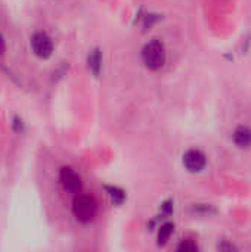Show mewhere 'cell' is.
<instances>
[{"mask_svg": "<svg viewBox=\"0 0 251 252\" xmlns=\"http://www.w3.org/2000/svg\"><path fill=\"white\" fill-rule=\"evenodd\" d=\"M142 59L145 62V65L149 68V69H160L164 62H166V50H164V46L154 40L151 43H148L143 50H142Z\"/></svg>", "mask_w": 251, "mask_h": 252, "instance_id": "6da1fadb", "label": "cell"}, {"mask_svg": "<svg viewBox=\"0 0 251 252\" xmlns=\"http://www.w3.org/2000/svg\"><path fill=\"white\" fill-rule=\"evenodd\" d=\"M96 210H98L96 202L90 196L80 195L74 199L72 213H74L75 219L81 223H87V221L93 220V217L96 216Z\"/></svg>", "mask_w": 251, "mask_h": 252, "instance_id": "7a4b0ae2", "label": "cell"}, {"mask_svg": "<svg viewBox=\"0 0 251 252\" xmlns=\"http://www.w3.org/2000/svg\"><path fill=\"white\" fill-rule=\"evenodd\" d=\"M31 47L36 56L46 59L53 52V41L46 32H36L31 38Z\"/></svg>", "mask_w": 251, "mask_h": 252, "instance_id": "3957f363", "label": "cell"}, {"mask_svg": "<svg viewBox=\"0 0 251 252\" xmlns=\"http://www.w3.org/2000/svg\"><path fill=\"white\" fill-rule=\"evenodd\" d=\"M206 164H207L206 155L198 149H189L183 155V165L191 173H200L206 167Z\"/></svg>", "mask_w": 251, "mask_h": 252, "instance_id": "277c9868", "label": "cell"}, {"mask_svg": "<svg viewBox=\"0 0 251 252\" xmlns=\"http://www.w3.org/2000/svg\"><path fill=\"white\" fill-rule=\"evenodd\" d=\"M61 183H62L64 189L71 193H77L81 188V180H80L78 174L75 171H72L71 168L61 170Z\"/></svg>", "mask_w": 251, "mask_h": 252, "instance_id": "5b68a950", "label": "cell"}, {"mask_svg": "<svg viewBox=\"0 0 251 252\" xmlns=\"http://www.w3.org/2000/svg\"><path fill=\"white\" fill-rule=\"evenodd\" d=\"M234 142L238 148H250L251 146V128L246 126H240L234 131Z\"/></svg>", "mask_w": 251, "mask_h": 252, "instance_id": "8992f818", "label": "cell"}, {"mask_svg": "<svg viewBox=\"0 0 251 252\" xmlns=\"http://www.w3.org/2000/svg\"><path fill=\"white\" fill-rule=\"evenodd\" d=\"M172 233H173V224H170V223L164 224V226L161 227L160 233H158V242H160L161 245H164V244L169 241V238H170Z\"/></svg>", "mask_w": 251, "mask_h": 252, "instance_id": "52a82bcc", "label": "cell"}, {"mask_svg": "<svg viewBox=\"0 0 251 252\" xmlns=\"http://www.w3.org/2000/svg\"><path fill=\"white\" fill-rule=\"evenodd\" d=\"M89 63H90V68H92L95 72H98V69H99V66H101V56H99L98 52H93V53H92V56L89 58Z\"/></svg>", "mask_w": 251, "mask_h": 252, "instance_id": "ba28073f", "label": "cell"}, {"mask_svg": "<svg viewBox=\"0 0 251 252\" xmlns=\"http://www.w3.org/2000/svg\"><path fill=\"white\" fill-rule=\"evenodd\" d=\"M178 250H179V251H195V250H197V245L189 244V242H183L182 245H179Z\"/></svg>", "mask_w": 251, "mask_h": 252, "instance_id": "9c48e42d", "label": "cell"}, {"mask_svg": "<svg viewBox=\"0 0 251 252\" xmlns=\"http://www.w3.org/2000/svg\"><path fill=\"white\" fill-rule=\"evenodd\" d=\"M4 52V40H3V37H1V34H0V55Z\"/></svg>", "mask_w": 251, "mask_h": 252, "instance_id": "30bf717a", "label": "cell"}]
</instances>
